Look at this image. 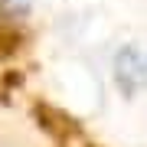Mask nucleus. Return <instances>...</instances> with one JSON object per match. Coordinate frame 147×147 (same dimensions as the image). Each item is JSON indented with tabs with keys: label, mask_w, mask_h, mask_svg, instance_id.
<instances>
[{
	"label": "nucleus",
	"mask_w": 147,
	"mask_h": 147,
	"mask_svg": "<svg viewBox=\"0 0 147 147\" xmlns=\"http://www.w3.org/2000/svg\"><path fill=\"white\" fill-rule=\"evenodd\" d=\"M30 0H0V23H16L26 13Z\"/></svg>",
	"instance_id": "f257e3e1"
}]
</instances>
